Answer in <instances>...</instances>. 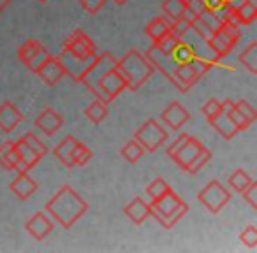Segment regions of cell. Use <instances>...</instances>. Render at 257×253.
Instances as JSON below:
<instances>
[{"label":"cell","instance_id":"4dcf8cb0","mask_svg":"<svg viewBox=\"0 0 257 253\" xmlns=\"http://www.w3.org/2000/svg\"><path fill=\"white\" fill-rule=\"evenodd\" d=\"M227 181H229V186H231L234 192L241 193L243 190H245L246 186L252 183V178H250V176L246 174L243 169H236V171L227 178Z\"/></svg>","mask_w":257,"mask_h":253},{"label":"cell","instance_id":"ee69618b","mask_svg":"<svg viewBox=\"0 0 257 253\" xmlns=\"http://www.w3.org/2000/svg\"><path fill=\"white\" fill-rule=\"evenodd\" d=\"M220 109H222V104L218 102L217 99H208L206 102L203 104V107H201V111H203V114L206 118L215 116V114H217Z\"/></svg>","mask_w":257,"mask_h":253},{"label":"cell","instance_id":"ab89813d","mask_svg":"<svg viewBox=\"0 0 257 253\" xmlns=\"http://www.w3.org/2000/svg\"><path fill=\"white\" fill-rule=\"evenodd\" d=\"M173 58H175L178 64H183V62H190V60H192L194 53H192V50H190V48L182 41V43L178 44V48L175 50V53H173Z\"/></svg>","mask_w":257,"mask_h":253},{"label":"cell","instance_id":"b9f144b4","mask_svg":"<svg viewBox=\"0 0 257 253\" xmlns=\"http://www.w3.org/2000/svg\"><path fill=\"white\" fill-rule=\"evenodd\" d=\"M234 107L246 118V120L250 121V123H253V121H255L257 113H255V109H253V107L246 102V100H238V102H234Z\"/></svg>","mask_w":257,"mask_h":253},{"label":"cell","instance_id":"44dd1931","mask_svg":"<svg viewBox=\"0 0 257 253\" xmlns=\"http://www.w3.org/2000/svg\"><path fill=\"white\" fill-rule=\"evenodd\" d=\"M208 123L213 127L215 130H217L218 134H220L224 139H232V137L238 134V129H236V125L231 121V118L227 116V113L225 111H218L215 116L208 118Z\"/></svg>","mask_w":257,"mask_h":253},{"label":"cell","instance_id":"5bb4252c","mask_svg":"<svg viewBox=\"0 0 257 253\" xmlns=\"http://www.w3.org/2000/svg\"><path fill=\"white\" fill-rule=\"evenodd\" d=\"M23 121V114L11 100H4L0 104V130L2 132H13Z\"/></svg>","mask_w":257,"mask_h":253},{"label":"cell","instance_id":"ffe728a7","mask_svg":"<svg viewBox=\"0 0 257 253\" xmlns=\"http://www.w3.org/2000/svg\"><path fill=\"white\" fill-rule=\"evenodd\" d=\"M123 213L133 223L141 225L148 216H150V204L145 202L141 197H136V199H133L127 206L123 207Z\"/></svg>","mask_w":257,"mask_h":253},{"label":"cell","instance_id":"8d00e7d4","mask_svg":"<svg viewBox=\"0 0 257 253\" xmlns=\"http://www.w3.org/2000/svg\"><path fill=\"white\" fill-rule=\"evenodd\" d=\"M23 141H25V143L29 144V146L32 148V150L36 151V153L39 155L41 158L46 157V155H48V148H46V144H44L43 141H41L39 137L36 136V134L27 132L25 136H23Z\"/></svg>","mask_w":257,"mask_h":253},{"label":"cell","instance_id":"2e32d148","mask_svg":"<svg viewBox=\"0 0 257 253\" xmlns=\"http://www.w3.org/2000/svg\"><path fill=\"white\" fill-rule=\"evenodd\" d=\"M201 76L196 72L194 65L190 62H183V64H178L175 67V86L180 90V92H189L197 81H199Z\"/></svg>","mask_w":257,"mask_h":253},{"label":"cell","instance_id":"ac0fdd59","mask_svg":"<svg viewBox=\"0 0 257 253\" xmlns=\"http://www.w3.org/2000/svg\"><path fill=\"white\" fill-rule=\"evenodd\" d=\"M204 148V144L201 143L199 139H196V137L189 136V139L185 141V144H183L182 148H180L178 151L175 153V157L171 158V160H175V164L178 165L180 169H183L185 171L187 165L192 162V158L196 157L197 153H199L201 150Z\"/></svg>","mask_w":257,"mask_h":253},{"label":"cell","instance_id":"f546056e","mask_svg":"<svg viewBox=\"0 0 257 253\" xmlns=\"http://www.w3.org/2000/svg\"><path fill=\"white\" fill-rule=\"evenodd\" d=\"M162 11H164V15L168 16L169 20L180 18V16H183L187 11L185 0H164V4H162Z\"/></svg>","mask_w":257,"mask_h":253},{"label":"cell","instance_id":"d6a6232c","mask_svg":"<svg viewBox=\"0 0 257 253\" xmlns=\"http://www.w3.org/2000/svg\"><path fill=\"white\" fill-rule=\"evenodd\" d=\"M180 43H182V39H180V37H176V36H173L171 32H168L166 36H162L155 44H157V48L164 55H168V57H173V53H175V50L178 48Z\"/></svg>","mask_w":257,"mask_h":253},{"label":"cell","instance_id":"4316f807","mask_svg":"<svg viewBox=\"0 0 257 253\" xmlns=\"http://www.w3.org/2000/svg\"><path fill=\"white\" fill-rule=\"evenodd\" d=\"M238 60L250 74H257V43L255 41L250 43L246 50H243V53L239 55Z\"/></svg>","mask_w":257,"mask_h":253},{"label":"cell","instance_id":"3957f363","mask_svg":"<svg viewBox=\"0 0 257 253\" xmlns=\"http://www.w3.org/2000/svg\"><path fill=\"white\" fill-rule=\"evenodd\" d=\"M187 211L189 206L171 188L157 199H152L150 204V216H154L164 228H171L173 225L178 223Z\"/></svg>","mask_w":257,"mask_h":253},{"label":"cell","instance_id":"7a4b0ae2","mask_svg":"<svg viewBox=\"0 0 257 253\" xmlns=\"http://www.w3.org/2000/svg\"><path fill=\"white\" fill-rule=\"evenodd\" d=\"M116 69L127 81V90H133V92L140 90L155 72L154 65L138 50H131L128 53H125V57L116 62Z\"/></svg>","mask_w":257,"mask_h":253},{"label":"cell","instance_id":"7bdbcfd3","mask_svg":"<svg viewBox=\"0 0 257 253\" xmlns=\"http://www.w3.org/2000/svg\"><path fill=\"white\" fill-rule=\"evenodd\" d=\"M79 4H81V8L85 9L88 15H97V13L104 8L106 0H79Z\"/></svg>","mask_w":257,"mask_h":253},{"label":"cell","instance_id":"8fae6325","mask_svg":"<svg viewBox=\"0 0 257 253\" xmlns=\"http://www.w3.org/2000/svg\"><path fill=\"white\" fill-rule=\"evenodd\" d=\"M36 127L44 134V136H55L58 130L62 129V125H64V118L62 114H58L53 107H46L39 116L36 118Z\"/></svg>","mask_w":257,"mask_h":253},{"label":"cell","instance_id":"7402d4cb","mask_svg":"<svg viewBox=\"0 0 257 253\" xmlns=\"http://www.w3.org/2000/svg\"><path fill=\"white\" fill-rule=\"evenodd\" d=\"M78 141L74 139L72 136H67L60 141V144H57L53 150L55 157L65 165V167H74V158H72V151H74V146Z\"/></svg>","mask_w":257,"mask_h":253},{"label":"cell","instance_id":"277c9868","mask_svg":"<svg viewBox=\"0 0 257 253\" xmlns=\"http://www.w3.org/2000/svg\"><path fill=\"white\" fill-rule=\"evenodd\" d=\"M116 58L113 57L111 53H100L95 55V58L92 60V64L86 67V71L81 74L78 83H81L86 90L93 93L97 99L100 100V90H99V81L107 71L116 67Z\"/></svg>","mask_w":257,"mask_h":253},{"label":"cell","instance_id":"d4e9b609","mask_svg":"<svg viewBox=\"0 0 257 253\" xmlns=\"http://www.w3.org/2000/svg\"><path fill=\"white\" fill-rule=\"evenodd\" d=\"M222 104V111H225L227 113V116L231 118V121L236 125V129H238V132H243V130H246L250 127V121L246 120L245 116H243L241 113H239L238 109L234 107V102L232 100H224V102H220Z\"/></svg>","mask_w":257,"mask_h":253},{"label":"cell","instance_id":"9c48e42d","mask_svg":"<svg viewBox=\"0 0 257 253\" xmlns=\"http://www.w3.org/2000/svg\"><path fill=\"white\" fill-rule=\"evenodd\" d=\"M64 50H67L69 53L74 55L76 58H81V60L93 58L97 55V46L83 30H74L67 37V41L64 43Z\"/></svg>","mask_w":257,"mask_h":253},{"label":"cell","instance_id":"e575fe53","mask_svg":"<svg viewBox=\"0 0 257 253\" xmlns=\"http://www.w3.org/2000/svg\"><path fill=\"white\" fill-rule=\"evenodd\" d=\"M190 30L204 41H210L211 36H213V30H211L210 27H208L206 23L199 18V16H194V18L190 20Z\"/></svg>","mask_w":257,"mask_h":253},{"label":"cell","instance_id":"7dc6e473","mask_svg":"<svg viewBox=\"0 0 257 253\" xmlns=\"http://www.w3.org/2000/svg\"><path fill=\"white\" fill-rule=\"evenodd\" d=\"M187 4V11L190 13V15L194 16H199L201 13L206 9V6H204V0H185Z\"/></svg>","mask_w":257,"mask_h":253},{"label":"cell","instance_id":"9a60e30c","mask_svg":"<svg viewBox=\"0 0 257 253\" xmlns=\"http://www.w3.org/2000/svg\"><path fill=\"white\" fill-rule=\"evenodd\" d=\"M37 76H39V78L43 79V83H46L48 86H55L65 76V69H64V65L60 64L58 58L50 55V57L44 60V64L39 67Z\"/></svg>","mask_w":257,"mask_h":253},{"label":"cell","instance_id":"c3c4849f","mask_svg":"<svg viewBox=\"0 0 257 253\" xmlns=\"http://www.w3.org/2000/svg\"><path fill=\"white\" fill-rule=\"evenodd\" d=\"M225 2H227V0H204V6H206V9H210V11L220 13L222 9H224Z\"/></svg>","mask_w":257,"mask_h":253},{"label":"cell","instance_id":"f907efd6","mask_svg":"<svg viewBox=\"0 0 257 253\" xmlns=\"http://www.w3.org/2000/svg\"><path fill=\"white\" fill-rule=\"evenodd\" d=\"M113 2H114L116 6H125V4L128 2V0H113Z\"/></svg>","mask_w":257,"mask_h":253},{"label":"cell","instance_id":"74e56055","mask_svg":"<svg viewBox=\"0 0 257 253\" xmlns=\"http://www.w3.org/2000/svg\"><path fill=\"white\" fill-rule=\"evenodd\" d=\"M169 188H171V186L168 185V181H166L164 178H157L147 186V193H148V197H152V199H157V197H161L162 193L168 192Z\"/></svg>","mask_w":257,"mask_h":253},{"label":"cell","instance_id":"f6af8a7d","mask_svg":"<svg viewBox=\"0 0 257 253\" xmlns=\"http://www.w3.org/2000/svg\"><path fill=\"white\" fill-rule=\"evenodd\" d=\"M241 195H243V199H245L246 202L253 207V209H257V185L253 181L250 183V185L241 192Z\"/></svg>","mask_w":257,"mask_h":253},{"label":"cell","instance_id":"d590c367","mask_svg":"<svg viewBox=\"0 0 257 253\" xmlns=\"http://www.w3.org/2000/svg\"><path fill=\"white\" fill-rule=\"evenodd\" d=\"M72 158H74V165H86L90 162V158H92V150L83 143H76Z\"/></svg>","mask_w":257,"mask_h":253},{"label":"cell","instance_id":"7c38bea8","mask_svg":"<svg viewBox=\"0 0 257 253\" xmlns=\"http://www.w3.org/2000/svg\"><path fill=\"white\" fill-rule=\"evenodd\" d=\"M25 228L36 241H43V239H46V235H50L51 230H53V220L48 218L44 211H39V213H36L32 218L27 220Z\"/></svg>","mask_w":257,"mask_h":253},{"label":"cell","instance_id":"4fadbf2b","mask_svg":"<svg viewBox=\"0 0 257 253\" xmlns=\"http://www.w3.org/2000/svg\"><path fill=\"white\" fill-rule=\"evenodd\" d=\"M161 118L169 129L180 130L187 121L190 120V113L182 106L180 102H171L164 111L161 113Z\"/></svg>","mask_w":257,"mask_h":253},{"label":"cell","instance_id":"5b68a950","mask_svg":"<svg viewBox=\"0 0 257 253\" xmlns=\"http://www.w3.org/2000/svg\"><path fill=\"white\" fill-rule=\"evenodd\" d=\"M134 139L145 148V151H157L168 141V130L155 118H148L134 134Z\"/></svg>","mask_w":257,"mask_h":253},{"label":"cell","instance_id":"e0dca14e","mask_svg":"<svg viewBox=\"0 0 257 253\" xmlns=\"http://www.w3.org/2000/svg\"><path fill=\"white\" fill-rule=\"evenodd\" d=\"M93 58H95V57H93ZM93 58H86V60H81V58H76L74 55H71L67 50H64L60 53V57H58V60H60V64L64 65L65 74L71 76V78L74 79L76 83H78L79 78H81V74L86 71V67L92 64Z\"/></svg>","mask_w":257,"mask_h":253},{"label":"cell","instance_id":"1f68e13d","mask_svg":"<svg viewBox=\"0 0 257 253\" xmlns=\"http://www.w3.org/2000/svg\"><path fill=\"white\" fill-rule=\"evenodd\" d=\"M238 16H239V25H252L257 20V8L252 0L245 2L238 8Z\"/></svg>","mask_w":257,"mask_h":253},{"label":"cell","instance_id":"cb8c5ba5","mask_svg":"<svg viewBox=\"0 0 257 253\" xmlns=\"http://www.w3.org/2000/svg\"><path fill=\"white\" fill-rule=\"evenodd\" d=\"M13 150H15L16 157H18L20 160L25 162L30 169L36 167V165L39 164L41 157L29 146V144L25 143V141H23V137H22V139H18V141H13Z\"/></svg>","mask_w":257,"mask_h":253},{"label":"cell","instance_id":"ba28073f","mask_svg":"<svg viewBox=\"0 0 257 253\" xmlns=\"http://www.w3.org/2000/svg\"><path fill=\"white\" fill-rule=\"evenodd\" d=\"M48 57H50V53H48V50L39 41H34V39L25 41V43L18 48L20 62H22L30 72H34V74H37L39 67L44 64V60H46Z\"/></svg>","mask_w":257,"mask_h":253},{"label":"cell","instance_id":"603a6c76","mask_svg":"<svg viewBox=\"0 0 257 253\" xmlns=\"http://www.w3.org/2000/svg\"><path fill=\"white\" fill-rule=\"evenodd\" d=\"M171 30V20L168 16H157L154 18L147 27H145V34L152 39V43H157L162 36Z\"/></svg>","mask_w":257,"mask_h":253},{"label":"cell","instance_id":"30bf717a","mask_svg":"<svg viewBox=\"0 0 257 253\" xmlns=\"http://www.w3.org/2000/svg\"><path fill=\"white\" fill-rule=\"evenodd\" d=\"M99 90H100V100L106 104L113 102L123 90H127V81L123 79V76L118 72V69H111L106 74L100 78L99 81Z\"/></svg>","mask_w":257,"mask_h":253},{"label":"cell","instance_id":"6da1fadb","mask_svg":"<svg viewBox=\"0 0 257 253\" xmlns=\"http://www.w3.org/2000/svg\"><path fill=\"white\" fill-rule=\"evenodd\" d=\"M86 211L88 202L71 185H64L46 202V213H50L51 218L64 228H71Z\"/></svg>","mask_w":257,"mask_h":253},{"label":"cell","instance_id":"8992f818","mask_svg":"<svg viewBox=\"0 0 257 253\" xmlns=\"http://www.w3.org/2000/svg\"><path fill=\"white\" fill-rule=\"evenodd\" d=\"M239 37H241L239 27L222 23L213 32V36L208 41V44H210V48L213 50V53L217 55L218 58H225L232 51V48L238 44Z\"/></svg>","mask_w":257,"mask_h":253},{"label":"cell","instance_id":"bcb514c9","mask_svg":"<svg viewBox=\"0 0 257 253\" xmlns=\"http://www.w3.org/2000/svg\"><path fill=\"white\" fill-rule=\"evenodd\" d=\"M187 139H189V134H182V136L176 137V139L173 141V143L168 146V150H166V153H168V157H169V158L175 157V153L180 150V148L183 146V144H185V141H187Z\"/></svg>","mask_w":257,"mask_h":253},{"label":"cell","instance_id":"681fc988","mask_svg":"<svg viewBox=\"0 0 257 253\" xmlns=\"http://www.w3.org/2000/svg\"><path fill=\"white\" fill-rule=\"evenodd\" d=\"M9 6H11V0H0V15H2Z\"/></svg>","mask_w":257,"mask_h":253},{"label":"cell","instance_id":"d6986e66","mask_svg":"<svg viewBox=\"0 0 257 253\" xmlns=\"http://www.w3.org/2000/svg\"><path fill=\"white\" fill-rule=\"evenodd\" d=\"M37 186H39L37 181L34 178H30L29 172H20L11 181V192L20 200H27L29 197H32V193L37 192Z\"/></svg>","mask_w":257,"mask_h":253},{"label":"cell","instance_id":"60d3db41","mask_svg":"<svg viewBox=\"0 0 257 253\" xmlns=\"http://www.w3.org/2000/svg\"><path fill=\"white\" fill-rule=\"evenodd\" d=\"M239 239H241L243 244H246L248 248H255L257 246V228L253 227V225H248V227L239 234Z\"/></svg>","mask_w":257,"mask_h":253},{"label":"cell","instance_id":"f1b7e54d","mask_svg":"<svg viewBox=\"0 0 257 253\" xmlns=\"http://www.w3.org/2000/svg\"><path fill=\"white\" fill-rule=\"evenodd\" d=\"M16 153L13 150V141H4L0 144V167L4 171H13V164L16 162Z\"/></svg>","mask_w":257,"mask_h":253},{"label":"cell","instance_id":"52a82bcc","mask_svg":"<svg viewBox=\"0 0 257 253\" xmlns=\"http://www.w3.org/2000/svg\"><path fill=\"white\" fill-rule=\"evenodd\" d=\"M197 200H199L210 213L218 214L227 206L229 200H231V192L215 179V181L208 183V185L197 193Z\"/></svg>","mask_w":257,"mask_h":253},{"label":"cell","instance_id":"83f0119b","mask_svg":"<svg viewBox=\"0 0 257 253\" xmlns=\"http://www.w3.org/2000/svg\"><path fill=\"white\" fill-rule=\"evenodd\" d=\"M145 155V148L138 143L136 139L128 141L123 148H121V157L128 162V164H138L141 160V157Z\"/></svg>","mask_w":257,"mask_h":253},{"label":"cell","instance_id":"816d5d0a","mask_svg":"<svg viewBox=\"0 0 257 253\" xmlns=\"http://www.w3.org/2000/svg\"><path fill=\"white\" fill-rule=\"evenodd\" d=\"M37 2H43V4H44V2H48V0H37Z\"/></svg>","mask_w":257,"mask_h":253},{"label":"cell","instance_id":"484cf974","mask_svg":"<svg viewBox=\"0 0 257 253\" xmlns=\"http://www.w3.org/2000/svg\"><path fill=\"white\" fill-rule=\"evenodd\" d=\"M85 116L92 121L93 125H99L104 121V118L107 116V104L102 102V100H93L88 107L85 109Z\"/></svg>","mask_w":257,"mask_h":253},{"label":"cell","instance_id":"f35d334b","mask_svg":"<svg viewBox=\"0 0 257 253\" xmlns=\"http://www.w3.org/2000/svg\"><path fill=\"white\" fill-rule=\"evenodd\" d=\"M199 18L210 27L211 30H217L218 27L222 25V20H220V13H215V11H210V9H204L203 13L199 15Z\"/></svg>","mask_w":257,"mask_h":253},{"label":"cell","instance_id":"836d02e7","mask_svg":"<svg viewBox=\"0 0 257 253\" xmlns=\"http://www.w3.org/2000/svg\"><path fill=\"white\" fill-rule=\"evenodd\" d=\"M210 158H211V151L208 150V148H203V150H201L199 153L192 158V162L187 165L185 172H189V174H196L197 171H201V169L210 162Z\"/></svg>","mask_w":257,"mask_h":253}]
</instances>
